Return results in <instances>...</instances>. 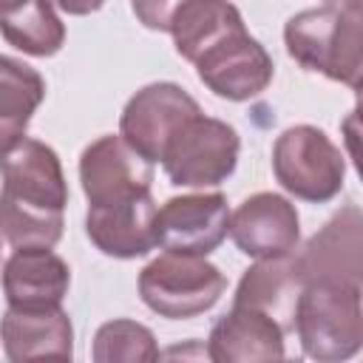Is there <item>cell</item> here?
<instances>
[{
    "instance_id": "obj_1",
    "label": "cell",
    "mask_w": 363,
    "mask_h": 363,
    "mask_svg": "<svg viewBox=\"0 0 363 363\" xmlns=\"http://www.w3.org/2000/svg\"><path fill=\"white\" fill-rule=\"evenodd\" d=\"M0 233L14 250L54 247L68 201L60 159L37 139H20L0 156Z\"/></svg>"
},
{
    "instance_id": "obj_2",
    "label": "cell",
    "mask_w": 363,
    "mask_h": 363,
    "mask_svg": "<svg viewBox=\"0 0 363 363\" xmlns=\"http://www.w3.org/2000/svg\"><path fill=\"white\" fill-rule=\"evenodd\" d=\"M286 51L309 71L357 88L360 74V0L309 9L286 23Z\"/></svg>"
},
{
    "instance_id": "obj_3",
    "label": "cell",
    "mask_w": 363,
    "mask_h": 363,
    "mask_svg": "<svg viewBox=\"0 0 363 363\" xmlns=\"http://www.w3.org/2000/svg\"><path fill=\"white\" fill-rule=\"evenodd\" d=\"M303 352L315 360H343L360 349V289L352 281H309L295 306Z\"/></svg>"
},
{
    "instance_id": "obj_4",
    "label": "cell",
    "mask_w": 363,
    "mask_h": 363,
    "mask_svg": "<svg viewBox=\"0 0 363 363\" xmlns=\"http://www.w3.org/2000/svg\"><path fill=\"white\" fill-rule=\"evenodd\" d=\"M224 275L201 255L164 252L139 275L142 301L162 318H193L207 312L224 292Z\"/></svg>"
},
{
    "instance_id": "obj_5",
    "label": "cell",
    "mask_w": 363,
    "mask_h": 363,
    "mask_svg": "<svg viewBox=\"0 0 363 363\" xmlns=\"http://www.w3.org/2000/svg\"><path fill=\"white\" fill-rule=\"evenodd\" d=\"M238 136L227 122L207 119L201 113L184 119L170 136L162 162L173 184L204 187L218 184L235 167Z\"/></svg>"
},
{
    "instance_id": "obj_6",
    "label": "cell",
    "mask_w": 363,
    "mask_h": 363,
    "mask_svg": "<svg viewBox=\"0 0 363 363\" xmlns=\"http://www.w3.org/2000/svg\"><path fill=\"white\" fill-rule=\"evenodd\" d=\"M278 182L306 201H326L343 184V159L335 145L315 128H292L275 145Z\"/></svg>"
},
{
    "instance_id": "obj_7",
    "label": "cell",
    "mask_w": 363,
    "mask_h": 363,
    "mask_svg": "<svg viewBox=\"0 0 363 363\" xmlns=\"http://www.w3.org/2000/svg\"><path fill=\"white\" fill-rule=\"evenodd\" d=\"M230 213L221 193L170 199L153 216V241L164 252L207 255L227 235Z\"/></svg>"
},
{
    "instance_id": "obj_8",
    "label": "cell",
    "mask_w": 363,
    "mask_h": 363,
    "mask_svg": "<svg viewBox=\"0 0 363 363\" xmlns=\"http://www.w3.org/2000/svg\"><path fill=\"white\" fill-rule=\"evenodd\" d=\"M201 113L199 105L170 82L142 88L122 113V139L147 162H162V153L179 125Z\"/></svg>"
},
{
    "instance_id": "obj_9",
    "label": "cell",
    "mask_w": 363,
    "mask_h": 363,
    "mask_svg": "<svg viewBox=\"0 0 363 363\" xmlns=\"http://www.w3.org/2000/svg\"><path fill=\"white\" fill-rule=\"evenodd\" d=\"M196 71L213 94L241 102L267 88L272 79V60L244 28H238L210 45L196 60Z\"/></svg>"
},
{
    "instance_id": "obj_10",
    "label": "cell",
    "mask_w": 363,
    "mask_h": 363,
    "mask_svg": "<svg viewBox=\"0 0 363 363\" xmlns=\"http://www.w3.org/2000/svg\"><path fill=\"white\" fill-rule=\"evenodd\" d=\"M79 176L91 207H96L147 193L153 182V162L139 156L125 139L102 136L91 147H85Z\"/></svg>"
},
{
    "instance_id": "obj_11",
    "label": "cell",
    "mask_w": 363,
    "mask_h": 363,
    "mask_svg": "<svg viewBox=\"0 0 363 363\" xmlns=\"http://www.w3.org/2000/svg\"><path fill=\"white\" fill-rule=\"evenodd\" d=\"M233 241L252 258H286L298 244V216L286 199L258 193L247 199L227 224Z\"/></svg>"
},
{
    "instance_id": "obj_12",
    "label": "cell",
    "mask_w": 363,
    "mask_h": 363,
    "mask_svg": "<svg viewBox=\"0 0 363 363\" xmlns=\"http://www.w3.org/2000/svg\"><path fill=\"white\" fill-rule=\"evenodd\" d=\"M153 216H156V204L147 190V193H139L122 201L91 207L85 227H88L91 241L105 255L136 258V255H145L150 247H156Z\"/></svg>"
},
{
    "instance_id": "obj_13",
    "label": "cell",
    "mask_w": 363,
    "mask_h": 363,
    "mask_svg": "<svg viewBox=\"0 0 363 363\" xmlns=\"http://www.w3.org/2000/svg\"><path fill=\"white\" fill-rule=\"evenodd\" d=\"M71 272L51 247L17 250L3 269V289L11 309H51L68 292Z\"/></svg>"
},
{
    "instance_id": "obj_14",
    "label": "cell",
    "mask_w": 363,
    "mask_h": 363,
    "mask_svg": "<svg viewBox=\"0 0 363 363\" xmlns=\"http://www.w3.org/2000/svg\"><path fill=\"white\" fill-rule=\"evenodd\" d=\"M6 354L11 360H43L71 357V320L60 306L51 309H11L0 320Z\"/></svg>"
},
{
    "instance_id": "obj_15",
    "label": "cell",
    "mask_w": 363,
    "mask_h": 363,
    "mask_svg": "<svg viewBox=\"0 0 363 363\" xmlns=\"http://www.w3.org/2000/svg\"><path fill=\"white\" fill-rule=\"evenodd\" d=\"M207 357L224 360H278L284 357V329L264 312L233 306L210 332Z\"/></svg>"
},
{
    "instance_id": "obj_16",
    "label": "cell",
    "mask_w": 363,
    "mask_h": 363,
    "mask_svg": "<svg viewBox=\"0 0 363 363\" xmlns=\"http://www.w3.org/2000/svg\"><path fill=\"white\" fill-rule=\"evenodd\" d=\"M301 289H303V281L295 264H286L284 258H267V264L252 267L241 278L235 303L258 309L269 315L281 329H286L295 323V306H298Z\"/></svg>"
},
{
    "instance_id": "obj_17",
    "label": "cell",
    "mask_w": 363,
    "mask_h": 363,
    "mask_svg": "<svg viewBox=\"0 0 363 363\" xmlns=\"http://www.w3.org/2000/svg\"><path fill=\"white\" fill-rule=\"evenodd\" d=\"M244 28V20L238 14V9L227 0H187L173 23H170V34L176 40V51L196 62L210 45H216L218 40H224L227 34Z\"/></svg>"
},
{
    "instance_id": "obj_18",
    "label": "cell",
    "mask_w": 363,
    "mask_h": 363,
    "mask_svg": "<svg viewBox=\"0 0 363 363\" xmlns=\"http://www.w3.org/2000/svg\"><path fill=\"white\" fill-rule=\"evenodd\" d=\"M45 96L43 77L9 57H0V156L17 145L34 108Z\"/></svg>"
},
{
    "instance_id": "obj_19",
    "label": "cell",
    "mask_w": 363,
    "mask_h": 363,
    "mask_svg": "<svg viewBox=\"0 0 363 363\" xmlns=\"http://www.w3.org/2000/svg\"><path fill=\"white\" fill-rule=\"evenodd\" d=\"M3 37L34 57H51L62 48L65 28L48 0H17L0 11Z\"/></svg>"
},
{
    "instance_id": "obj_20",
    "label": "cell",
    "mask_w": 363,
    "mask_h": 363,
    "mask_svg": "<svg viewBox=\"0 0 363 363\" xmlns=\"http://www.w3.org/2000/svg\"><path fill=\"white\" fill-rule=\"evenodd\" d=\"M159 349L153 343V335L133 320H111L96 332L94 343V360L111 363V360H156Z\"/></svg>"
},
{
    "instance_id": "obj_21",
    "label": "cell",
    "mask_w": 363,
    "mask_h": 363,
    "mask_svg": "<svg viewBox=\"0 0 363 363\" xmlns=\"http://www.w3.org/2000/svg\"><path fill=\"white\" fill-rule=\"evenodd\" d=\"M187 0H133V11L142 20V26H147L153 31H167L176 11Z\"/></svg>"
},
{
    "instance_id": "obj_22",
    "label": "cell",
    "mask_w": 363,
    "mask_h": 363,
    "mask_svg": "<svg viewBox=\"0 0 363 363\" xmlns=\"http://www.w3.org/2000/svg\"><path fill=\"white\" fill-rule=\"evenodd\" d=\"M62 11H68V14H91V11H96L105 0H54Z\"/></svg>"
},
{
    "instance_id": "obj_23",
    "label": "cell",
    "mask_w": 363,
    "mask_h": 363,
    "mask_svg": "<svg viewBox=\"0 0 363 363\" xmlns=\"http://www.w3.org/2000/svg\"><path fill=\"white\" fill-rule=\"evenodd\" d=\"M11 3H17V0H0V11H3V9H9Z\"/></svg>"
}]
</instances>
